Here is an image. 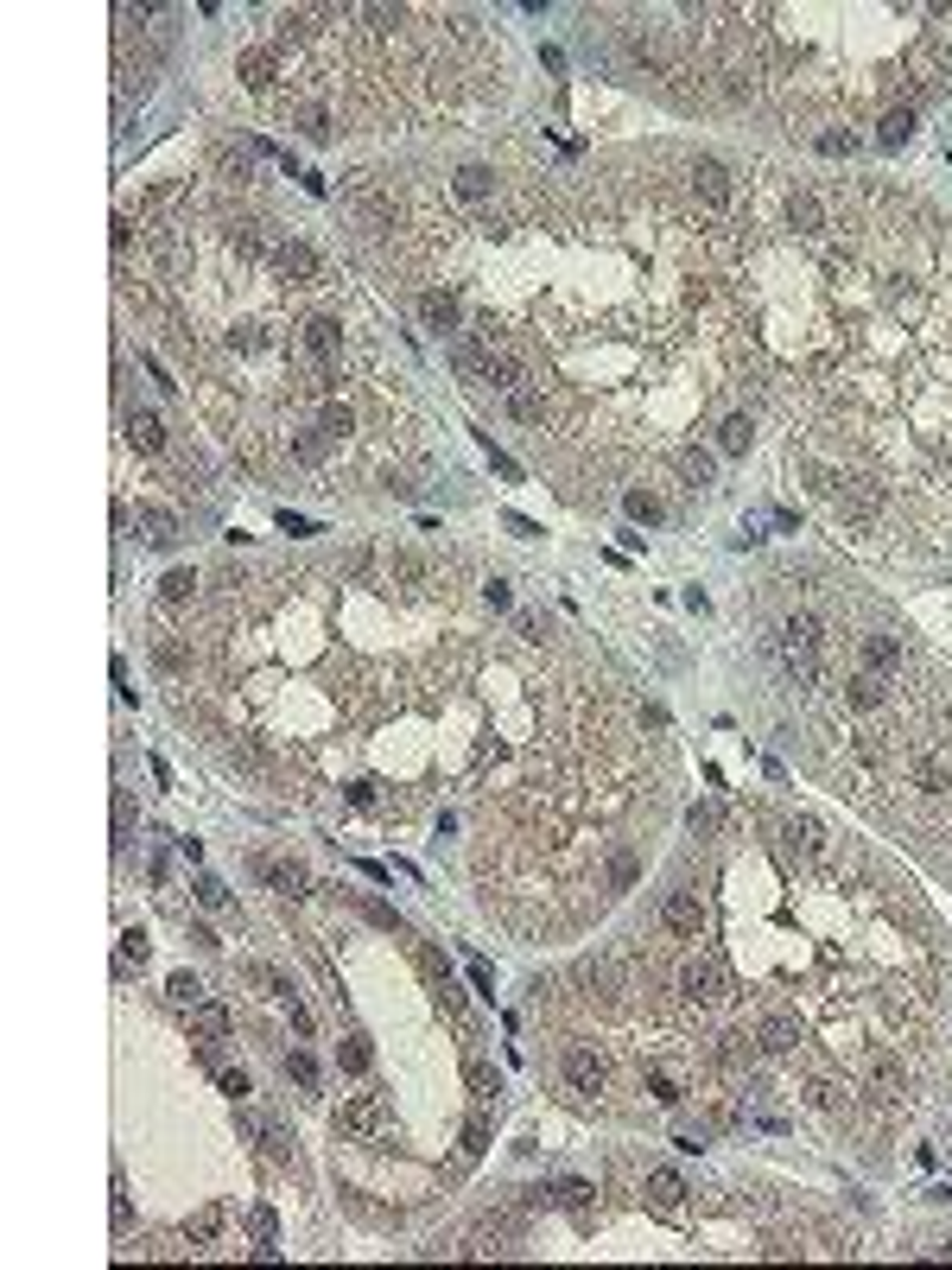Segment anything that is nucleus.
<instances>
[{
	"label": "nucleus",
	"instance_id": "f8f14e48",
	"mask_svg": "<svg viewBox=\"0 0 952 1270\" xmlns=\"http://www.w3.org/2000/svg\"><path fill=\"white\" fill-rule=\"evenodd\" d=\"M128 445L147 451V458H159L165 451V420L153 407H128Z\"/></svg>",
	"mask_w": 952,
	"mask_h": 1270
},
{
	"label": "nucleus",
	"instance_id": "39448f33",
	"mask_svg": "<svg viewBox=\"0 0 952 1270\" xmlns=\"http://www.w3.org/2000/svg\"><path fill=\"white\" fill-rule=\"evenodd\" d=\"M381 1124H388V1111H381L375 1092H356V1099L337 1105V1137L343 1143H369V1137H381Z\"/></svg>",
	"mask_w": 952,
	"mask_h": 1270
},
{
	"label": "nucleus",
	"instance_id": "dca6fc26",
	"mask_svg": "<svg viewBox=\"0 0 952 1270\" xmlns=\"http://www.w3.org/2000/svg\"><path fill=\"white\" fill-rule=\"evenodd\" d=\"M261 877H267L280 896H305V890H311V871H305L299 858H261Z\"/></svg>",
	"mask_w": 952,
	"mask_h": 1270
},
{
	"label": "nucleus",
	"instance_id": "2eb2a0df",
	"mask_svg": "<svg viewBox=\"0 0 952 1270\" xmlns=\"http://www.w3.org/2000/svg\"><path fill=\"white\" fill-rule=\"evenodd\" d=\"M452 191H458V204H489L495 198V166H458Z\"/></svg>",
	"mask_w": 952,
	"mask_h": 1270
},
{
	"label": "nucleus",
	"instance_id": "0eeeda50",
	"mask_svg": "<svg viewBox=\"0 0 952 1270\" xmlns=\"http://www.w3.org/2000/svg\"><path fill=\"white\" fill-rule=\"evenodd\" d=\"M413 311H420L426 330H445V337H464V299L452 286H420V299H413Z\"/></svg>",
	"mask_w": 952,
	"mask_h": 1270
},
{
	"label": "nucleus",
	"instance_id": "cd10ccee",
	"mask_svg": "<svg viewBox=\"0 0 952 1270\" xmlns=\"http://www.w3.org/2000/svg\"><path fill=\"white\" fill-rule=\"evenodd\" d=\"M286 1080L311 1092V1086H318V1060H311L305 1049H292V1055H286Z\"/></svg>",
	"mask_w": 952,
	"mask_h": 1270
},
{
	"label": "nucleus",
	"instance_id": "a878e982",
	"mask_svg": "<svg viewBox=\"0 0 952 1270\" xmlns=\"http://www.w3.org/2000/svg\"><path fill=\"white\" fill-rule=\"evenodd\" d=\"M337 1060H343V1073H350V1080H362V1073H369V1036H343Z\"/></svg>",
	"mask_w": 952,
	"mask_h": 1270
},
{
	"label": "nucleus",
	"instance_id": "6ab92c4d",
	"mask_svg": "<svg viewBox=\"0 0 952 1270\" xmlns=\"http://www.w3.org/2000/svg\"><path fill=\"white\" fill-rule=\"evenodd\" d=\"M153 660H159L165 673H190V635L159 630V635H153Z\"/></svg>",
	"mask_w": 952,
	"mask_h": 1270
},
{
	"label": "nucleus",
	"instance_id": "c85d7f7f",
	"mask_svg": "<svg viewBox=\"0 0 952 1270\" xmlns=\"http://www.w3.org/2000/svg\"><path fill=\"white\" fill-rule=\"evenodd\" d=\"M622 502H629V515H635V521H661V515H667V502L654 496V490H629Z\"/></svg>",
	"mask_w": 952,
	"mask_h": 1270
},
{
	"label": "nucleus",
	"instance_id": "412c9836",
	"mask_svg": "<svg viewBox=\"0 0 952 1270\" xmlns=\"http://www.w3.org/2000/svg\"><path fill=\"white\" fill-rule=\"evenodd\" d=\"M648 1194H654V1207H661V1213H680L686 1207V1181L673 1175V1169H654L648 1175Z\"/></svg>",
	"mask_w": 952,
	"mask_h": 1270
},
{
	"label": "nucleus",
	"instance_id": "7c9ffc66",
	"mask_svg": "<svg viewBox=\"0 0 952 1270\" xmlns=\"http://www.w3.org/2000/svg\"><path fill=\"white\" fill-rule=\"evenodd\" d=\"M812 147H819V153H832V160H844V153H857V134L832 128V134H812Z\"/></svg>",
	"mask_w": 952,
	"mask_h": 1270
},
{
	"label": "nucleus",
	"instance_id": "e433bc0d",
	"mask_svg": "<svg viewBox=\"0 0 952 1270\" xmlns=\"http://www.w3.org/2000/svg\"><path fill=\"white\" fill-rule=\"evenodd\" d=\"M222 1092H229V1099H248L254 1086H248V1073H235V1067H229V1073H222Z\"/></svg>",
	"mask_w": 952,
	"mask_h": 1270
},
{
	"label": "nucleus",
	"instance_id": "423d86ee",
	"mask_svg": "<svg viewBox=\"0 0 952 1270\" xmlns=\"http://www.w3.org/2000/svg\"><path fill=\"white\" fill-rule=\"evenodd\" d=\"M686 179H692V198H699L705 211L724 216V211L737 204V185H731V166H724V160H692Z\"/></svg>",
	"mask_w": 952,
	"mask_h": 1270
},
{
	"label": "nucleus",
	"instance_id": "9b49d317",
	"mask_svg": "<svg viewBox=\"0 0 952 1270\" xmlns=\"http://www.w3.org/2000/svg\"><path fill=\"white\" fill-rule=\"evenodd\" d=\"M838 705H844V711H882V705H889V680H882V673L851 667V673L838 680Z\"/></svg>",
	"mask_w": 952,
	"mask_h": 1270
},
{
	"label": "nucleus",
	"instance_id": "a19ab883",
	"mask_svg": "<svg viewBox=\"0 0 952 1270\" xmlns=\"http://www.w3.org/2000/svg\"><path fill=\"white\" fill-rule=\"evenodd\" d=\"M471 979H476V991H489V998H495V972L482 966V960H471Z\"/></svg>",
	"mask_w": 952,
	"mask_h": 1270
},
{
	"label": "nucleus",
	"instance_id": "72a5a7b5",
	"mask_svg": "<svg viewBox=\"0 0 952 1270\" xmlns=\"http://www.w3.org/2000/svg\"><path fill=\"white\" fill-rule=\"evenodd\" d=\"M190 890H197V902H203V909H222V902H229V890H222L216 877H197Z\"/></svg>",
	"mask_w": 952,
	"mask_h": 1270
},
{
	"label": "nucleus",
	"instance_id": "f03ea898",
	"mask_svg": "<svg viewBox=\"0 0 952 1270\" xmlns=\"http://www.w3.org/2000/svg\"><path fill=\"white\" fill-rule=\"evenodd\" d=\"M559 1073H565V1086L578 1092V1099H603V1092H610V1060H603L597 1049H578V1042H571V1049L559 1055Z\"/></svg>",
	"mask_w": 952,
	"mask_h": 1270
},
{
	"label": "nucleus",
	"instance_id": "c756f323",
	"mask_svg": "<svg viewBox=\"0 0 952 1270\" xmlns=\"http://www.w3.org/2000/svg\"><path fill=\"white\" fill-rule=\"evenodd\" d=\"M648 1092H654V1105H680L686 1099V1086L673 1080V1073H648Z\"/></svg>",
	"mask_w": 952,
	"mask_h": 1270
},
{
	"label": "nucleus",
	"instance_id": "a211bd4d",
	"mask_svg": "<svg viewBox=\"0 0 952 1270\" xmlns=\"http://www.w3.org/2000/svg\"><path fill=\"white\" fill-rule=\"evenodd\" d=\"M857 654H863V673H895L902 667V641L895 635H863Z\"/></svg>",
	"mask_w": 952,
	"mask_h": 1270
},
{
	"label": "nucleus",
	"instance_id": "5701e85b",
	"mask_svg": "<svg viewBox=\"0 0 952 1270\" xmlns=\"http://www.w3.org/2000/svg\"><path fill=\"white\" fill-rule=\"evenodd\" d=\"M750 432H756L750 413H731V420L718 426V451H724V458H743V451H750Z\"/></svg>",
	"mask_w": 952,
	"mask_h": 1270
},
{
	"label": "nucleus",
	"instance_id": "9d476101",
	"mask_svg": "<svg viewBox=\"0 0 952 1270\" xmlns=\"http://www.w3.org/2000/svg\"><path fill=\"white\" fill-rule=\"evenodd\" d=\"M235 77H241V90H248V96H273V83L286 77L280 71V45H248L235 58Z\"/></svg>",
	"mask_w": 952,
	"mask_h": 1270
},
{
	"label": "nucleus",
	"instance_id": "4be33fe9",
	"mask_svg": "<svg viewBox=\"0 0 952 1270\" xmlns=\"http://www.w3.org/2000/svg\"><path fill=\"white\" fill-rule=\"evenodd\" d=\"M190 1030H197L203 1042H222L229 1036V1011H222V1004H190Z\"/></svg>",
	"mask_w": 952,
	"mask_h": 1270
},
{
	"label": "nucleus",
	"instance_id": "f3484780",
	"mask_svg": "<svg viewBox=\"0 0 952 1270\" xmlns=\"http://www.w3.org/2000/svg\"><path fill=\"white\" fill-rule=\"evenodd\" d=\"M222 1220H229V1207H222V1200H210V1207H197L184 1220V1245L190 1251H203V1245H216V1232H222Z\"/></svg>",
	"mask_w": 952,
	"mask_h": 1270
},
{
	"label": "nucleus",
	"instance_id": "ddd939ff",
	"mask_svg": "<svg viewBox=\"0 0 952 1270\" xmlns=\"http://www.w3.org/2000/svg\"><path fill=\"white\" fill-rule=\"evenodd\" d=\"M788 222H793L800 235H825V229H832V216H825V198H819V191H793V198H788Z\"/></svg>",
	"mask_w": 952,
	"mask_h": 1270
},
{
	"label": "nucleus",
	"instance_id": "ea45409f",
	"mask_svg": "<svg viewBox=\"0 0 952 1270\" xmlns=\"http://www.w3.org/2000/svg\"><path fill=\"white\" fill-rule=\"evenodd\" d=\"M362 915H369L375 928H394V909H388V902H362Z\"/></svg>",
	"mask_w": 952,
	"mask_h": 1270
},
{
	"label": "nucleus",
	"instance_id": "1a4fd4ad",
	"mask_svg": "<svg viewBox=\"0 0 952 1270\" xmlns=\"http://www.w3.org/2000/svg\"><path fill=\"white\" fill-rule=\"evenodd\" d=\"M661 928H667V941H699L705 934V896L699 890H673L661 902Z\"/></svg>",
	"mask_w": 952,
	"mask_h": 1270
},
{
	"label": "nucleus",
	"instance_id": "f257e3e1",
	"mask_svg": "<svg viewBox=\"0 0 952 1270\" xmlns=\"http://www.w3.org/2000/svg\"><path fill=\"white\" fill-rule=\"evenodd\" d=\"M673 985H680V1004H692V1011H724V1004H731V991H737L718 953H692Z\"/></svg>",
	"mask_w": 952,
	"mask_h": 1270
},
{
	"label": "nucleus",
	"instance_id": "7ed1b4c3",
	"mask_svg": "<svg viewBox=\"0 0 952 1270\" xmlns=\"http://www.w3.org/2000/svg\"><path fill=\"white\" fill-rule=\"evenodd\" d=\"M863 1080H870V1092H876V1099H889V1105H908L914 1099V1080H908V1067H902V1055H895V1049H870Z\"/></svg>",
	"mask_w": 952,
	"mask_h": 1270
},
{
	"label": "nucleus",
	"instance_id": "2f4dec72",
	"mask_svg": "<svg viewBox=\"0 0 952 1270\" xmlns=\"http://www.w3.org/2000/svg\"><path fill=\"white\" fill-rule=\"evenodd\" d=\"M273 1232H280L273 1207H254V1213H248V1239H254V1245H273Z\"/></svg>",
	"mask_w": 952,
	"mask_h": 1270
},
{
	"label": "nucleus",
	"instance_id": "473e14b6",
	"mask_svg": "<svg viewBox=\"0 0 952 1270\" xmlns=\"http://www.w3.org/2000/svg\"><path fill=\"white\" fill-rule=\"evenodd\" d=\"M165 991H171L178 1004H203V985L190 979V972H171V985H165Z\"/></svg>",
	"mask_w": 952,
	"mask_h": 1270
},
{
	"label": "nucleus",
	"instance_id": "bb28decb",
	"mask_svg": "<svg viewBox=\"0 0 952 1270\" xmlns=\"http://www.w3.org/2000/svg\"><path fill=\"white\" fill-rule=\"evenodd\" d=\"M261 1150H267V1162H280V1169H292V1162H299V1156H292V1137H286L280 1124L261 1130Z\"/></svg>",
	"mask_w": 952,
	"mask_h": 1270
},
{
	"label": "nucleus",
	"instance_id": "393cba45",
	"mask_svg": "<svg viewBox=\"0 0 952 1270\" xmlns=\"http://www.w3.org/2000/svg\"><path fill=\"white\" fill-rule=\"evenodd\" d=\"M197 598V572H165V585H159V604H171V611H178V604H190Z\"/></svg>",
	"mask_w": 952,
	"mask_h": 1270
},
{
	"label": "nucleus",
	"instance_id": "f704fd0d",
	"mask_svg": "<svg viewBox=\"0 0 952 1270\" xmlns=\"http://www.w3.org/2000/svg\"><path fill=\"white\" fill-rule=\"evenodd\" d=\"M343 800L369 813V807H375V781H343Z\"/></svg>",
	"mask_w": 952,
	"mask_h": 1270
},
{
	"label": "nucleus",
	"instance_id": "c9c22d12",
	"mask_svg": "<svg viewBox=\"0 0 952 1270\" xmlns=\"http://www.w3.org/2000/svg\"><path fill=\"white\" fill-rule=\"evenodd\" d=\"M121 953H128V960H141V966H147V934H141V928H128V934H121Z\"/></svg>",
	"mask_w": 952,
	"mask_h": 1270
},
{
	"label": "nucleus",
	"instance_id": "20e7f679",
	"mask_svg": "<svg viewBox=\"0 0 952 1270\" xmlns=\"http://www.w3.org/2000/svg\"><path fill=\"white\" fill-rule=\"evenodd\" d=\"M273 273H280V280H299V286H318L324 260H318V248H311L305 235H280L273 241Z\"/></svg>",
	"mask_w": 952,
	"mask_h": 1270
},
{
	"label": "nucleus",
	"instance_id": "b1692460",
	"mask_svg": "<svg viewBox=\"0 0 952 1270\" xmlns=\"http://www.w3.org/2000/svg\"><path fill=\"white\" fill-rule=\"evenodd\" d=\"M464 1080H471V1092H476L482 1105H489L495 1092H501V1073L489 1067V1060H464Z\"/></svg>",
	"mask_w": 952,
	"mask_h": 1270
},
{
	"label": "nucleus",
	"instance_id": "6e6552de",
	"mask_svg": "<svg viewBox=\"0 0 952 1270\" xmlns=\"http://www.w3.org/2000/svg\"><path fill=\"white\" fill-rule=\"evenodd\" d=\"M832 502H838V515H844V521H857V528H863V521H876V515H882V483H876V477H851V471H844V477H838V490H832Z\"/></svg>",
	"mask_w": 952,
	"mask_h": 1270
},
{
	"label": "nucleus",
	"instance_id": "4c0bfd02",
	"mask_svg": "<svg viewBox=\"0 0 952 1270\" xmlns=\"http://www.w3.org/2000/svg\"><path fill=\"white\" fill-rule=\"evenodd\" d=\"M718 820H724L718 807H692V832H718Z\"/></svg>",
	"mask_w": 952,
	"mask_h": 1270
},
{
	"label": "nucleus",
	"instance_id": "79ce46f5",
	"mask_svg": "<svg viewBox=\"0 0 952 1270\" xmlns=\"http://www.w3.org/2000/svg\"><path fill=\"white\" fill-rule=\"evenodd\" d=\"M482 598H489L495 611H508V585H501V579H489V585H482Z\"/></svg>",
	"mask_w": 952,
	"mask_h": 1270
},
{
	"label": "nucleus",
	"instance_id": "4468645a",
	"mask_svg": "<svg viewBox=\"0 0 952 1270\" xmlns=\"http://www.w3.org/2000/svg\"><path fill=\"white\" fill-rule=\"evenodd\" d=\"M134 534H141L147 547H171V541H178V515L159 509V502H141V515H134Z\"/></svg>",
	"mask_w": 952,
	"mask_h": 1270
},
{
	"label": "nucleus",
	"instance_id": "58836bf2",
	"mask_svg": "<svg viewBox=\"0 0 952 1270\" xmlns=\"http://www.w3.org/2000/svg\"><path fill=\"white\" fill-rule=\"evenodd\" d=\"M559 1200H565V1207H584V1200H591V1188H584V1181H559Z\"/></svg>",
	"mask_w": 952,
	"mask_h": 1270
},
{
	"label": "nucleus",
	"instance_id": "aec40b11",
	"mask_svg": "<svg viewBox=\"0 0 952 1270\" xmlns=\"http://www.w3.org/2000/svg\"><path fill=\"white\" fill-rule=\"evenodd\" d=\"M908 134H914V102H895V109L876 121V147H902Z\"/></svg>",
	"mask_w": 952,
	"mask_h": 1270
}]
</instances>
